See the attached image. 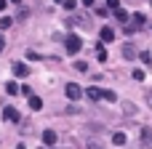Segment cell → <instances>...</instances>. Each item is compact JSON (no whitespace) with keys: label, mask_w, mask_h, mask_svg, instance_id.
Returning a JSON list of instances; mask_svg holds the SVG:
<instances>
[{"label":"cell","mask_w":152,"mask_h":149,"mask_svg":"<svg viewBox=\"0 0 152 149\" xmlns=\"http://www.w3.org/2000/svg\"><path fill=\"white\" fill-rule=\"evenodd\" d=\"M86 149H104L99 141H86Z\"/></svg>","instance_id":"19"},{"label":"cell","mask_w":152,"mask_h":149,"mask_svg":"<svg viewBox=\"0 0 152 149\" xmlns=\"http://www.w3.org/2000/svg\"><path fill=\"white\" fill-rule=\"evenodd\" d=\"M77 3H80V0H61V5H64L67 11H75V8H77Z\"/></svg>","instance_id":"16"},{"label":"cell","mask_w":152,"mask_h":149,"mask_svg":"<svg viewBox=\"0 0 152 149\" xmlns=\"http://www.w3.org/2000/svg\"><path fill=\"white\" fill-rule=\"evenodd\" d=\"M64 93H67V99H69V101L83 99V88H80L77 83H67V85H64Z\"/></svg>","instance_id":"2"},{"label":"cell","mask_w":152,"mask_h":149,"mask_svg":"<svg viewBox=\"0 0 152 149\" xmlns=\"http://www.w3.org/2000/svg\"><path fill=\"white\" fill-rule=\"evenodd\" d=\"M99 37H102V43H112L115 40V29L112 27H102L99 29Z\"/></svg>","instance_id":"4"},{"label":"cell","mask_w":152,"mask_h":149,"mask_svg":"<svg viewBox=\"0 0 152 149\" xmlns=\"http://www.w3.org/2000/svg\"><path fill=\"white\" fill-rule=\"evenodd\" d=\"M142 147H152V128H142Z\"/></svg>","instance_id":"7"},{"label":"cell","mask_w":152,"mask_h":149,"mask_svg":"<svg viewBox=\"0 0 152 149\" xmlns=\"http://www.w3.org/2000/svg\"><path fill=\"white\" fill-rule=\"evenodd\" d=\"M16 149H24V144H19V147H16Z\"/></svg>","instance_id":"28"},{"label":"cell","mask_w":152,"mask_h":149,"mask_svg":"<svg viewBox=\"0 0 152 149\" xmlns=\"http://www.w3.org/2000/svg\"><path fill=\"white\" fill-rule=\"evenodd\" d=\"M123 56L126 59H136V48L134 45H123Z\"/></svg>","instance_id":"12"},{"label":"cell","mask_w":152,"mask_h":149,"mask_svg":"<svg viewBox=\"0 0 152 149\" xmlns=\"http://www.w3.org/2000/svg\"><path fill=\"white\" fill-rule=\"evenodd\" d=\"M123 109H126V115H134V112H136V107H134L131 101H126V107H123Z\"/></svg>","instance_id":"21"},{"label":"cell","mask_w":152,"mask_h":149,"mask_svg":"<svg viewBox=\"0 0 152 149\" xmlns=\"http://www.w3.org/2000/svg\"><path fill=\"white\" fill-rule=\"evenodd\" d=\"M80 3H83L86 8H91V5H94V0H80Z\"/></svg>","instance_id":"25"},{"label":"cell","mask_w":152,"mask_h":149,"mask_svg":"<svg viewBox=\"0 0 152 149\" xmlns=\"http://www.w3.org/2000/svg\"><path fill=\"white\" fill-rule=\"evenodd\" d=\"M134 80H144V72L142 69H134Z\"/></svg>","instance_id":"23"},{"label":"cell","mask_w":152,"mask_h":149,"mask_svg":"<svg viewBox=\"0 0 152 149\" xmlns=\"http://www.w3.org/2000/svg\"><path fill=\"white\" fill-rule=\"evenodd\" d=\"M5 5H8V3H5V0H0V11H3V8H5Z\"/></svg>","instance_id":"27"},{"label":"cell","mask_w":152,"mask_h":149,"mask_svg":"<svg viewBox=\"0 0 152 149\" xmlns=\"http://www.w3.org/2000/svg\"><path fill=\"white\" fill-rule=\"evenodd\" d=\"M3 51H5V40L0 37V53H3Z\"/></svg>","instance_id":"26"},{"label":"cell","mask_w":152,"mask_h":149,"mask_svg":"<svg viewBox=\"0 0 152 149\" xmlns=\"http://www.w3.org/2000/svg\"><path fill=\"white\" fill-rule=\"evenodd\" d=\"M86 96H88L91 101H102V99H104V91L96 88V85H91V88H86Z\"/></svg>","instance_id":"3"},{"label":"cell","mask_w":152,"mask_h":149,"mask_svg":"<svg viewBox=\"0 0 152 149\" xmlns=\"http://www.w3.org/2000/svg\"><path fill=\"white\" fill-rule=\"evenodd\" d=\"M43 144H45V147H53V144H56V133H53V131H43Z\"/></svg>","instance_id":"8"},{"label":"cell","mask_w":152,"mask_h":149,"mask_svg":"<svg viewBox=\"0 0 152 149\" xmlns=\"http://www.w3.org/2000/svg\"><path fill=\"white\" fill-rule=\"evenodd\" d=\"M8 27H13V19L11 16H3L0 19V29H8Z\"/></svg>","instance_id":"15"},{"label":"cell","mask_w":152,"mask_h":149,"mask_svg":"<svg viewBox=\"0 0 152 149\" xmlns=\"http://www.w3.org/2000/svg\"><path fill=\"white\" fill-rule=\"evenodd\" d=\"M147 107H150V109H152V91H150V93H147Z\"/></svg>","instance_id":"24"},{"label":"cell","mask_w":152,"mask_h":149,"mask_svg":"<svg viewBox=\"0 0 152 149\" xmlns=\"http://www.w3.org/2000/svg\"><path fill=\"white\" fill-rule=\"evenodd\" d=\"M29 109H43V99L40 96H29Z\"/></svg>","instance_id":"10"},{"label":"cell","mask_w":152,"mask_h":149,"mask_svg":"<svg viewBox=\"0 0 152 149\" xmlns=\"http://www.w3.org/2000/svg\"><path fill=\"white\" fill-rule=\"evenodd\" d=\"M5 91H8V93H11V96H13V93H19V91H21V88H19V85H16V83H8V85H5Z\"/></svg>","instance_id":"17"},{"label":"cell","mask_w":152,"mask_h":149,"mask_svg":"<svg viewBox=\"0 0 152 149\" xmlns=\"http://www.w3.org/2000/svg\"><path fill=\"white\" fill-rule=\"evenodd\" d=\"M115 99H118V96H115V93H112V91H104V101H110V104H112V101H115Z\"/></svg>","instance_id":"20"},{"label":"cell","mask_w":152,"mask_h":149,"mask_svg":"<svg viewBox=\"0 0 152 149\" xmlns=\"http://www.w3.org/2000/svg\"><path fill=\"white\" fill-rule=\"evenodd\" d=\"M139 59H142V61H144V64H150V61H152L150 51H142V53H139Z\"/></svg>","instance_id":"18"},{"label":"cell","mask_w":152,"mask_h":149,"mask_svg":"<svg viewBox=\"0 0 152 149\" xmlns=\"http://www.w3.org/2000/svg\"><path fill=\"white\" fill-rule=\"evenodd\" d=\"M131 19H134V27H136V29H139V27H142V24L147 21V19H144V13H134Z\"/></svg>","instance_id":"13"},{"label":"cell","mask_w":152,"mask_h":149,"mask_svg":"<svg viewBox=\"0 0 152 149\" xmlns=\"http://www.w3.org/2000/svg\"><path fill=\"white\" fill-rule=\"evenodd\" d=\"M126 141H128V136H126L123 131H118V133H112V144H115V147H123Z\"/></svg>","instance_id":"9"},{"label":"cell","mask_w":152,"mask_h":149,"mask_svg":"<svg viewBox=\"0 0 152 149\" xmlns=\"http://www.w3.org/2000/svg\"><path fill=\"white\" fill-rule=\"evenodd\" d=\"M53 3H61V0H53Z\"/></svg>","instance_id":"29"},{"label":"cell","mask_w":152,"mask_h":149,"mask_svg":"<svg viewBox=\"0 0 152 149\" xmlns=\"http://www.w3.org/2000/svg\"><path fill=\"white\" fill-rule=\"evenodd\" d=\"M72 69H75V72H83V75H86V72H88V64H86V61H75V64H72Z\"/></svg>","instance_id":"14"},{"label":"cell","mask_w":152,"mask_h":149,"mask_svg":"<svg viewBox=\"0 0 152 149\" xmlns=\"http://www.w3.org/2000/svg\"><path fill=\"white\" fill-rule=\"evenodd\" d=\"M3 117H5L8 123H19V109H16V107H5V109H3Z\"/></svg>","instance_id":"5"},{"label":"cell","mask_w":152,"mask_h":149,"mask_svg":"<svg viewBox=\"0 0 152 149\" xmlns=\"http://www.w3.org/2000/svg\"><path fill=\"white\" fill-rule=\"evenodd\" d=\"M115 19H118V21H128L131 16H128V11H123V8H115Z\"/></svg>","instance_id":"11"},{"label":"cell","mask_w":152,"mask_h":149,"mask_svg":"<svg viewBox=\"0 0 152 149\" xmlns=\"http://www.w3.org/2000/svg\"><path fill=\"white\" fill-rule=\"evenodd\" d=\"M13 75H16V77H27V75H29V67L16 61V64H13Z\"/></svg>","instance_id":"6"},{"label":"cell","mask_w":152,"mask_h":149,"mask_svg":"<svg viewBox=\"0 0 152 149\" xmlns=\"http://www.w3.org/2000/svg\"><path fill=\"white\" fill-rule=\"evenodd\" d=\"M64 48H67V53H80V48H83V40L77 37V35H67V40H64Z\"/></svg>","instance_id":"1"},{"label":"cell","mask_w":152,"mask_h":149,"mask_svg":"<svg viewBox=\"0 0 152 149\" xmlns=\"http://www.w3.org/2000/svg\"><path fill=\"white\" fill-rule=\"evenodd\" d=\"M107 8H112V11L120 8V0H107Z\"/></svg>","instance_id":"22"}]
</instances>
